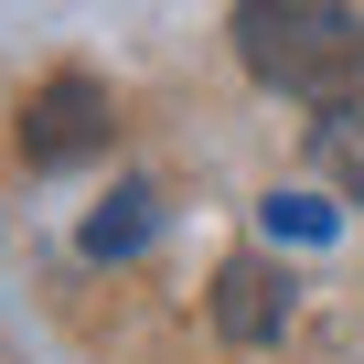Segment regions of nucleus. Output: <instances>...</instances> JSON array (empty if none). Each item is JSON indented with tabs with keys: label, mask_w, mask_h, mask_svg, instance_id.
<instances>
[{
	"label": "nucleus",
	"mask_w": 364,
	"mask_h": 364,
	"mask_svg": "<svg viewBox=\"0 0 364 364\" xmlns=\"http://www.w3.org/2000/svg\"><path fill=\"white\" fill-rule=\"evenodd\" d=\"M129 247H150V193H139V182L107 215H86V257H129Z\"/></svg>",
	"instance_id": "4"
},
{
	"label": "nucleus",
	"mask_w": 364,
	"mask_h": 364,
	"mask_svg": "<svg viewBox=\"0 0 364 364\" xmlns=\"http://www.w3.org/2000/svg\"><path fill=\"white\" fill-rule=\"evenodd\" d=\"M268 225L311 247V236H332V204H311V193H279V204H268Z\"/></svg>",
	"instance_id": "5"
},
{
	"label": "nucleus",
	"mask_w": 364,
	"mask_h": 364,
	"mask_svg": "<svg viewBox=\"0 0 364 364\" xmlns=\"http://www.w3.org/2000/svg\"><path fill=\"white\" fill-rule=\"evenodd\" d=\"M215 332H225V343H279V332H289V279H279L268 257H236V268L215 279Z\"/></svg>",
	"instance_id": "3"
},
{
	"label": "nucleus",
	"mask_w": 364,
	"mask_h": 364,
	"mask_svg": "<svg viewBox=\"0 0 364 364\" xmlns=\"http://www.w3.org/2000/svg\"><path fill=\"white\" fill-rule=\"evenodd\" d=\"M97 139H107V86H97V75L33 86V107H22V161H33V171H65V161H86Z\"/></svg>",
	"instance_id": "2"
},
{
	"label": "nucleus",
	"mask_w": 364,
	"mask_h": 364,
	"mask_svg": "<svg viewBox=\"0 0 364 364\" xmlns=\"http://www.w3.org/2000/svg\"><path fill=\"white\" fill-rule=\"evenodd\" d=\"M236 65L300 107H353L364 97V22L343 0H236Z\"/></svg>",
	"instance_id": "1"
}]
</instances>
